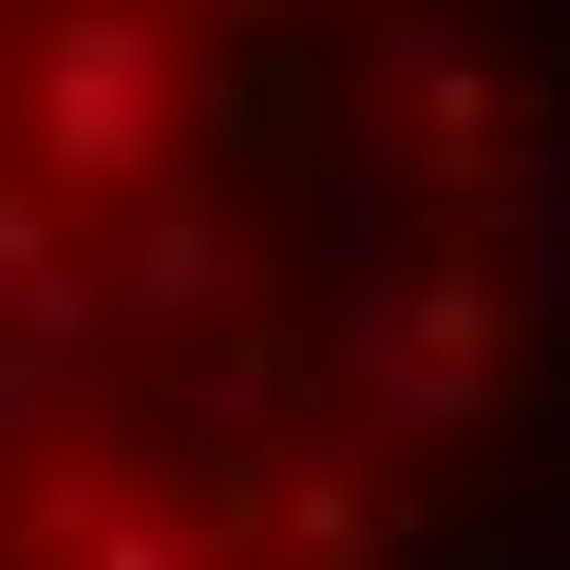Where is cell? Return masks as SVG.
<instances>
[{"instance_id": "8", "label": "cell", "mask_w": 570, "mask_h": 570, "mask_svg": "<svg viewBox=\"0 0 570 570\" xmlns=\"http://www.w3.org/2000/svg\"><path fill=\"white\" fill-rule=\"evenodd\" d=\"M343 400H362V438H400V456H494V438L532 419L513 362H419V343H400L381 381H343Z\"/></svg>"}, {"instance_id": "3", "label": "cell", "mask_w": 570, "mask_h": 570, "mask_svg": "<svg viewBox=\"0 0 570 570\" xmlns=\"http://www.w3.org/2000/svg\"><path fill=\"white\" fill-rule=\"evenodd\" d=\"M115 324H153V343H228L247 324V209H228V171H171L115 228Z\"/></svg>"}, {"instance_id": "5", "label": "cell", "mask_w": 570, "mask_h": 570, "mask_svg": "<svg viewBox=\"0 0 570 570\" xmlns=\"http://www.w3.org/2000/svg\"><path fill=\"white\" fill-rule=\"evenodd\" d=\"M0 343L115 362V266H96V228H77V190L39 153H0Z\"/></svg>"}, {"instance_id": "2", "label": "cell", "mask_w": 570, "mask_h": 570, "mask_svg": "<svg viewBox=\"0 0 570 570\" xmlns=\"http://www.w3.org/2000/svg\"><path fill=\"white\" fill-rule=\"evenodd\" d=\"M343 96H381V115H400V134L456 171V153L513 115V39L475 20V0H381V20H362V77H343Z\"/></svg>"}, {"instance_id": "14", "label": "cell", "mask_w": 570, "mask_h": 570, "mask_svg": "<svg viewBox=\"0 0 570 570\" xmlns=\"http://www.w3.org/2000/svg\"><path fill=\"white\" fill-rule=\"evenodd\" d=\"M551 532H570V513H551Z\"/></svg>"}, {"instance_id": "9", "label": "cell", "mask_w": 570, "mask_h": 570, "mask_svg": "<svg viewBox=\"0 0 570 570\" xmlns=\"http://www.w3.org/2000/svg\"><path fill=\"white\" fill-rule=\"evenodd\" d=\"M475 266H494V305H513V343L551 362V343H570V209H532V228H475Z\"/></svg>"}, {"instance_id": "11", "label": "cell", "mask_w": 570, "mask_h": 570, "mask_svg": "<svg viewBox=\"0 0 570 570\" xmlns=\"http://www.w3.org/2000/svg\"><path fill=\"white\" fill-rule=\"evenodd\" d=\"M228 20H305V0H228Z\"/></svg>"}, {"instance_id": "1", "label": "cell", "mask_w": 570, "mask_h": 570, "mask_svg": "<svg viewBox=\"0 0 570 570\" xmlns=\"http://www.w3.org/2000/svg\"><path fill=\"white\" fill-rule=\"evenodd\" d=\"M20 153L77 190V209H153L171 171H190V39H171V0H58L39 20V115H20Z\"/></svg>"}, {"instance_id": "4", "label": "cell", "mask_w": 570, "mask_h": 570, "mask_svg": "<svg viewBox=\"0 0 570 570\" xmlns=\"http://www.w3.org/2000/svg\"><path fill=\"white\" fill-rule=\"evenodd\" d=\"M20 532H58V570H266L247 494H115V475H20Z\"/></svg>"}, {"instance_id": "13", "label": "cell", "mask_w": 570, "mask_h": 570, "mask_svg": "<svg viewBox=\"0 0 570 570\" xmlns=\"http://www.w3.org/2000/svg\"><path fill=\"white\" fill-rule=\"evenodd\" d=\"M551 77H570V58H551Z\"/></svg>"}, {"instance_id": "12", "label": "cell", "mask_w": 570, "mask_h": 570, "mask_svg": "<svg viewBox=\"0 0 570 570\" xmlns=\"http://www.w3.org/2000/svg\"><path fill=\"white\" fill-rule=\"evenodd\" d=\"M475 20H513V0H475Z\"/></svg>"}, {"instance_id": "7", "label": "cell", "mask_w": 570, "mask_h": 570, "mask_svg": "<svg viewBox=\"0 0 570 570\" xmlns=\"http://www.w3.org/2000/svg\"><path fill=\"white\" fill-rule=\"evenodd\" d=\"M247 532H266V570H362V551H381V456H362V438L266 456V475H247Z\"/></svg>"}, {"instance_id": "10", "label": "cell", "mask_w": 570, "mask_h": 570, "mask_svg": "<svg viewBox=\"0 0 570 570\" xmlns=\"http://www.w3.org/2000/svg\"><path fill=\"white\" fill-rule=\"evenodd\" d=\"M475 570H570V532H494V551H475Z\"/></svg>"}, {"instance_id": "6", "label": "cell", "mask_w": 570, "mask_h": 570, "mask_svg": "<svg viewBox=\"0 0 570 570\" xmlns=\"http://www.w3.org/2000/svg\"><path fill=\"white\" fill-rule=\"evenodd\" d=\"M190 456H209V494H247L266 456H305L324 438V362H305V324H228V343H190Z\"/></svg>"}]
</instances>
